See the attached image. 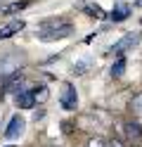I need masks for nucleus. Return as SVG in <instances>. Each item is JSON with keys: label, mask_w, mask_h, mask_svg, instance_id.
Returning <instances> with one entry per match:
<instances>
[{"label": "nucleus", "mask_w": 142, "mask_h": 147, "mask_svg": "<svg viewBox=\"0 0 142 147\" xmlns=\"http://www.w3.org/2000/svg\"><path fill=\"white\" fill-rule=\"evenodd\" d=\"M73 33V24L66 22L59 26H50V29H36V38L40 43H55V40H62V38H69Z\"/></svg>", "instance_id": "nucleus-1"}, {"label": "nucleus", "mask_w": 142, "mask_h": 147, "mask_svg": "<svg viewBox=\"0 0 142 147\" xmlns=\"http://www.w3.org/2000/svg\"><path fill=\"white\" fill-rule=\"evenodd\" d=\"M140 38H142V33H137V31H130V33H126L123 38H118L116 43H114L111 48H109V52L114 55V57H121V55L126 52V50H130L133 45H137V43H140Z\"/></svg>", "instance_id": "nucleus-2"}, {"label": "nucleus", "mask_w": 142, "mask_h": 147, "mask_svg": "<svg viewBox=\"0 0 142 147\" xmlns=\"http://www.w3.org/2000/svg\"><path fill=\"white\" fill-rule=\"evenodd\" d=\"M59 105H62V109H66V112H73V109L78 107V95H76V88L71 83H64V90L59 95Z\"/></svg>", "instance_id": "nucleus-3"}, {"label": "nucleus", "mask_w": 142, "mask_h": 147, "mask_svg": "<svg viewBox=\"0 0 142 147\" xmlns=\"http://www.w3.org/2000/svg\"><path fill=\"white\" fill-rule=\"evenodd\" d=\"M130 14H133V7L128 3H116L111 7V12H109V22L111 24H121V22H126Z\"/></svg>", "instance_id": "nucleus-4"}, {"label": "nucleus", "mask_w": 142, "mask_h": 147, "mask_svg": "<svg viewBox=\"0 0 142 147\" xmlns=\"http://www.w3.org/2000/svg\"><path fill=\"white\" fill-rule=\"evenodd\" d=\"M14 100H17V107H19V109H33L36 102H38V100H36V93H33V88H24V90H19Z\"/></svg>", "instance_id": "nucleus-5"}, {"label": "nucleus", "mask_w": 142, "mask_h": 147, "mask_svg": "<svg viewBox=\"0 0 142 147\" xmlns=\"http://www.w3.org/2000/svg\"><path fill=\"white\" fill-rule=\"evenodd\" d=\"M24 126H26V121L19 114H14L12 119H9V123H7V131H5V138L7 140H14V138H19L24 133Z\"/></svg>", "instance_id": "nucleus-6"}, {"label": "nucleus", "mask_w": 142, "mask_h": 147, "mask_svg": "<svg viewBox=\"0 0 142 147\" xmlns=\"http://www.w3.org/2000/svg\"><path fill=\"white\" fill-rule=\"evenodd\" d=\"M31 5H33V0H12V3H5L0 7V14H5V17L19 14V12H24L26 7H31Z\"/></svg>", "instance_id": "nucleus-7"}, {"label": "nucleus", "mask_w": 142, "mask_h": 147, "mask_svg": "<svg viewBox=\"0 0 142 147\" xmlns=\"http://www.w3.org/2000/svg\"><path fill=\"white\" fill-rule=\"evenodd\" d=\"M123 133H126V142L133 145V142H140L142 140V128L137 121H128V123H123Z\"/></svg>", "instance_id": "nucleus-8"}, {"label": "nucleus", "mask_w": 142, "mask_h": 147, "mask_svg": "<svg viewBox=\"0 0 142 147\" xmlns=\"http://www.w3.org/2000/svg\"><path fill=\"white\" fill-rule=\"evenodd\" d=\"M24 19H12V22H7V24H3L0 26V40H7V38H12L14 33H19L24 29Z\"/></svg>", "instance_id": "nucleus-9"}, {"label": "nucleus", "mask_w": 142, "mask_h": 147, "mask_svg": "<svg viewBox=\"0 0 142 147\" xmlns=\"http://www.w3.org/2000/svg\"><path fill=\"white\" fill-rule=\"evenodd\" d=\"M78 10L85 12L88 17H95V19H102V17H104V10L97 3H78Z\"/></svg>", "instance_id": "nucleus-10"}, {"label": "nucleus", "mask_w": 142, "mask_h": 147, "mask_svg": "<svg viewBox=\"0 0 142 147\" xmlns=\"http://www.w3.org/2000/svg\"><path fill=\"white\" fill-rule=\"evenodd\" d=\"M130 112H133V119L137 123H142V93H137L130 100Z\"/></svg>", "instance_id": "nucleus-11"}, {"label": "nucleus", "mask_w": 142, "mask_h": 147, "mask_svg": "<svg viewBox=\"0 0 142 147\" xmlns=\"http://www.w3.org/2000/svg\"><path fill=\"white\" fill-rule=\"evenodd\" d=\"M69 19L66 17H50V19H43V22H38L36 29H50V26H59V24H66Z\"/></svg>", "instance_id": "nucleus-12"}, {"label": "nucleus", "mask_w": 142, "mask_h": 147, "mask_svg": "<svg viewBox=\"0 0 142 147\" xmlns=\"http://www.w3.org/2000/svg\"><path fill=\"white\" fill-rule=\"evenodd\" d=\"M123 69H126V57H123V55H121V57H116V59H114V64H111V76L114 78H118L121 76V74H123Z\"/></svg>", "instance_id": "nucleus-13"}, {"label": "nucleus", "mask_w": 142, "mask_h": 147, "mask_svg": "<svg viewBox=\"0 0 142 147\" xmlns=\"http://www.w3.org/2000/svg\"><path fill=\"white\" fill-rule=\"evenodd\" d=\"M85 147H109V142L104 140V138L95 135V138H90V140H88V145H85Z\"/></svg>", "instance_id": "nucleus-14"}, {"label": "nucleus", "mask_w": 142, "mask_h": 147, "mask_svg": "<svg viewBox=\"0 0 142 147\" xmlns=\"http://www.w3.org/2000/svg\"><path fill=\"white\" fill-rule=\"evenodd\" d=\"M33 93H36V100H40V102H43V100H47V88H45V86H36Z\"/></svg>", "instance_id": "nucleus-15"}, {"label": "nucleus", "mask_w": 142, "mask_h": 147, "mask_svg": "<svg viewBox=\"0 0 142 147\" xmlns=\"http://www.w3.org/2000/svg\"><path fill=\"white\" fill-rule=\"evenodd\" d=\"M90 67V59H83L78 64H73V74H85V69Z\"/></svg>", "instance_id": "nucleus-16"}, {"label": "nucleus", "mask_w": 142, "mask_h": 147, "mask_svg": "<svg viewBox=\"0 0 142 147\" xmlns=\"http://www.w3.org/2000/svg\"><path fill=\"white\" fill-rule=\"evenodd\" d=\"M109 147H128V142H123V140H109Z\"/></svg>", "instance_id": "nucleus-17"}, {"label": "nucleus", "mask_w": 142, "mask_h": 147, "mask_svg": "<svg viewBox=\"0 0 142 147\" xmlns=\"http://www.w3.org/2000/svg\"><path fill=\"white\" fill-rule=\"evenodd\" d=\"M135 7H142V0H135Z\"/></svg>", "instance_id": "nucleus-18"}, {"label": "nucleus", "mask_w": 142, "mask_h": 147, "mask_svg": "<svg viewBox=\"0 0 142 147\" xmlns=\"http://www.w3.org/2000/svg\"><path fill=\"white\" fill-rule=\"evenodd\" d=\"M9 147H12V145H9Z\"/></svg>", "instance_id": "nucleus-19"}, {"label": "nucleus", "mask_w": 142, "mask_h": 147, "mask_svg": "<svg viewBox=\"0 0 142 147\" xmlns=\"http://www.w3.org/2000/svg\"><path fill=\"white\" fill-rule=\"evenodd\" d=\"M50 147H52V145H50Z\"/></svg>", "instance_id": "nucleus-20"}]
</instances>
